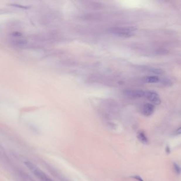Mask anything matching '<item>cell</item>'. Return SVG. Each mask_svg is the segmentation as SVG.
I'll list each match as a JSON object with an SVG mask.
<instances>
[{
    "label": "cell",
    "instance_id": "6da1fadb",
    "mask_svg": "<svg viewBox=\"0 0 181 181\" xmlns=\"http://www.w3.org/2000/svg\"><path fill=\"white\" fill-rule=\"evenodd\" d=\"M136 30L134 26L114 27L110 29V32L116 36L121 38H129L134 35V32Z\"/></svg>",
    "mask_w": 181,
    "mask_h": 181
},
{
    "label": "cell",
    "instance_id": "7a4b0ae2",
    "mask_svg": "<svg viewBox=\"0 0 181 181\" xmlns=\"http://www.w3.org/2000/svg\"><path fill=\"white\" fill-rule=\"evenodd\" d=\"M25 164L28 167L29 170L34 174L35 175L42 181H53L52 179L49 177L48 176L44 173L39 168L36 167L35 165L30 161H25Z\"/></svg>",
    "mask_w": 181,
    "mask_h": 181
},
{
    "label": "cell",
    "instance_id": "3957f363",
    "mask_svg": "<svg viewBox=\"0 0 181 181\" xmlns=\"http://www.w3.org/2000/svg\"><path fill=\"white\" fill-rule=\"evenodd\" d=\"M125 96L132 98H139L144 97L145 91L140 89H126L123 91Z\"/></svg>",
    "mask_w": 181,
    "mask_h": 181
},
{
    "label": "cell",
    "instance_id": "277c9868",
    "mask_svg": "<svg viewBox=\"0 0 181 181\" xmlns=\"http://www.w3.org/2000/svg\"><path fill=\"white\" fill-rule=\"evenodd\" d=\"M144 97H146V98L148 99L150 102H151L153 105H158L161 103V100L160 96L156 92L151 91H145Z\"/></svg>",
    "mask_w": 181,
    "mask_h": 181
},
{
    "label": "cell",
    "instance_id": "5b68a950",
    "mask_svg": "<svg viewBox=\"0 0 181 181\" xmlns=\"http://www.w3.org/2000/svg\"><path fill=\"white\" fill-rule=\"evenodd\" d=\"M155 110V105L151 103H146L142 106L141 108V113L144 115L149 116L153 114Z\"/></svg>",
    "mask_w": 181,
    "mask_h": 181
},
{
    "label": "cell",
    "instance_id": "8992f818",
    "mask_svg": "<svg viewBox=\"0 0 181 181\" xmlns=\"http://www.w3.org/2000/svg\"><path fill=\"white\" fill-rule=\"evenodd\" d=\"M137 138L140 141L144 144H147L148 142L147 137L146 136L144 131H140L137 133Z\"/></svg>",
    "mask_w": 181,
    "mask_h": 181
},
{
    "label": "cell",
    "instance_id": "52a82bcc",
    "mask_svg": "<svg viewBox=\"0 0 181 181\" xmlns=\"http://www.w3.org/2000/svg\"><path fill=\"white\" fill-rule=\"evenodd\" d=\"M159 81H160V80H159L158 77L155 76H146L143 79L144 82H146V83H157Z\"/></svg>",
    "mask_w": 181,
    "mask_h": 181
},
{
    "label": "cell",
    "instance_id": "ba28073f",
    "mask_svg": "<svg viewBox=\"0 0 181 181\" xmlns=\"http://www.w3.org/2000/svg\"><path fill=\"white\" fill-rule=\"evenodd\" d=\"M150 72L156 74H162L164 73V71H163L161 69L157 68H151L150 69Z\"/></svg>",
    "mask_w": 181,
    "mask_h": 181
},
{
    "label": "cell",
    "instance_id": "9c48e42d",
    "mask_svg": "<svg viewBox=\"0 0 181 181\" xmlns=\"http://www.w3.org/2000/svg\"><path fill=\"white\" fill-rule=\"evenodd\" d=\"M173 166H174V168L176 173H177L178 175H180V172H181V168H180V167L179 166V165L176 163H174Z\"/></svg>",
    "mask_w": 181,
    "mask_h": 181
},
{
    "label": "cell",
    "instance_id": "30bf717a",
    "mask_svg": "<svg viewBox=\"0 0 181 181\" xmlns=\"http://www.w3.org/2000/svg\"><path fill=\"white\" fill-rule=\"evenodd\" d=\"M131 177L134 178L136 180H137L138 181H144V180H142V178L139 175L132 176H131Z\"/></svg>",
    "mask_w": 181,
    "mask_h": 181
},
{
    "label": "cell",
    "instance_id": "8fae6325",
    "mask_svg": "<svg viewBox=\"0 0 181 181\" xmlns=\"http://www.w3.org/2000/svg\"><path fill=\"white\" fill-rule=\"evenodd\" d=\"M175 134L176 135H180L181 134V127H179L178 129H177L175 131Z\"/></svg>",
    "mask_w": 181,
    "mask_h": 181
},
{
    "label": "cell",
    "instance_id": "7c38bea8",
    "mask_svg": "<svg viewBox=\"0 0 181 181\" xmlns=\"http://www.w3.org/2000/svg\"><path fill=\"white\" fill-rule=\"evenodd\" d=\"M166 152H167V153H170V148L169 147H167L166 148Z\"/></svg>",
    "mask_w": 181,
    "mask_h": 181
}]
</instances>
